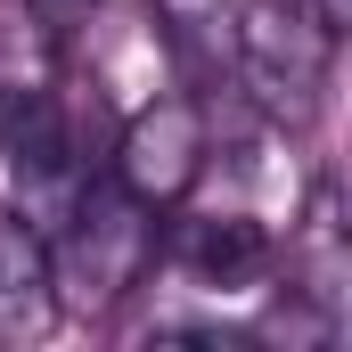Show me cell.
<instances>
[{
	"instance_id": "6da1fadb",
	"label": "cell",
	"mask_w": 352,
	"mask_h": 352,
	"mask_svg": "<svg viewBox=\"0 0 352 352\" xmlns=\"http://www.w3.org/2000/svg\"><path fill=\"white\" fill-rule=\"evenodd\" d=\"M156 263V213L131 205L115 180L74 188L66 230L50 238V270H58V311H107L123 303Z\"/></svg>"
},
{
	"instance_id": "7a4b0ae2",
	"label": "cell",
	"mask_w": 352,
	"mask_h": 352,
	"mask_svg": "<svg viewBox=\"0 0 352 352\" xmlns=\"http://www.w3.org/2000/svg\"><path fill=\"white\" fill-rule=\"evenodd\" d=\"M328 58H336V41L320 33V16H311L303 0H238L230 74L246 82V98L263 107L278 131H303V123L320 115Z\"/></svg>"
},
{
	"instance_id": "3957f363",
	"label": "cell",
	"mask_w": 352,
	"mask_h": 352,
	"mask_svg": "<svg viewBox=\"0 0 352 352\" xmlns=\"http://www.w3.org/2000/svg\"><path fill=\"white\" fill-rule=\"evenodd\" d=\"M205 156H213V131H205V107L197 98H148L131 107V123L115 131V156H107V180L148 205V213H173L188 205V188L205 180Z\"/></svg>"
},
{
	"instance_id": "277c9868",
	"label": "cell",
	"mask_w": 352,
	"mask_h": 352,
	"mask_svg": "<svg viewBox=\"0 0 352 352\" xmlns=\"http://www.w3.org/2000/svg\"><path fill=\"white\" fill-rule=\"evenodd\" d=\"M156 263L188 270L197 287H254L270 270V230L246 213H188L173 221V238L156 230Z\"/></svg>"
},
{
	"instance_id": "5b68a950",
	"label": "cell",
	"mask_w": 352,
	"mask_h": 352,
	"mask_svg": "<svg viewBox=\"0 0 352 352\" xmlns=\"http://www.w3.org/2000/svg\"><path fill=\"white\" fill-rule=\"evenodd\" d=\"M0 156L25 188H58V197L74 188V131H66L58 90H41V82L0 90Z\"/></svg>"
},
{
	"instance_id": "8992f818",
	"label": "cell",
	"mask_w": 352,
	"mask_h": 352,
	"mask_svg": "<svg viewBox=\"0 0 352 352\" xmlns=\"http://www.w3.org/2000/svg\"><path fill=\"white\" fill-rule=\"evenodd\" d=\"M58 320V270H50V230L16 205H0V344H25Z\"/></svg>"
},
{
	"instance_id": "52a82bcc",
	"label": "cell",
	"mask_w": 352,
	"mask_h": 352,
	"mask_svg": "<svg viewBox=\"0 0 352 352\" xmlns=\"http://www.w3.org/2000/svg\"><path fill=\"white\" fill-rule=\"evenodd\" d=\"M156 25L188 66H230V25L238 0H156Z\"/></svg>"
},
{
	"instance_id": "ba28073f",
	"label": "cell",
	"mask_w": 352,
	"mask_h": 352,
	"mask_svg": "<svg viewBox=\"0 0 352 352\" xmlns=\"http://www.w3.org/2000/svg\"><path fill=\"white\" fill-rule=\"evenodd\" d=\"M25 8H33L50 33H82V25L98 16V8H107V0H25Z\"/></svg>"
},
{
	"instance_id": "9c48e42d",
	"label": "cell",
	"mask_w": 352,
	"mask_h": 352,
	"mask_svg": "<svg viewBox=\"0 0 352 352\" xmlns=\"http://www.w3.org/2000/svg\"><path fill=\"white\" fill-rule=\"evenodd\" d=\"M303 8L320 16V33H328V41H344V33H352V0H303Z\"/></svg>"
}]
</instances>
